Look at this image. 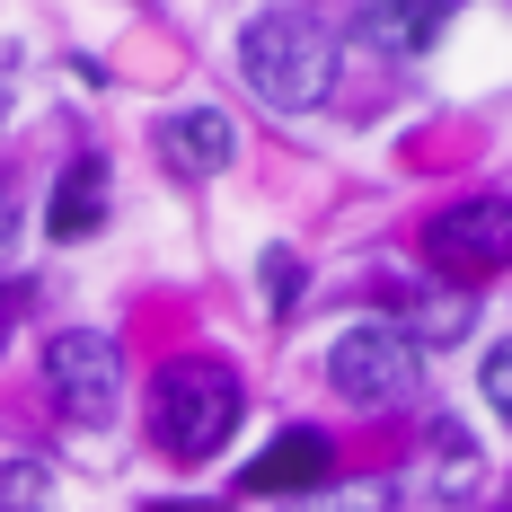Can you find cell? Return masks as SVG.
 <instances>
[{
  "mask_svg": "<svg viewBox=\"0 0 512 512\" xmlns=\"http://www.w3.org/2000/svg\"><path fill=\"white\" fill-rule=\"evenodd\" d=\"M239 71H248V89L265 106L301 115V106H318L336 89V27L309 18V9H265L239 36Z\"/></svg>",
  "mask_w": 512,
  "mask_h": 512,
  "instance_id": "cell-1",
  "label": "cell"
},
{
  "mask_svg": "<svg viewBox=\"0 0 512 512\" xmlns=\"http://www.w3.org/2000/svg\"><path fill=\"white\" fill-rule=\"evenodd\" d=\"M239 407H248L239 371L212 362V354H186V362H168L159 389H151V433H159V451H177V460H212L239 433Z\"/></svg>",
  "mask_w": 512,
  "mask_h": 512,
  "instance_id": "cell-2",
  "label": "cell"
},
{
  "mask_svg": "<svg viewBox=\"0 0 512 512\" xmlns=\"http://www.w3.org/2000/svg\"><path fill=\"white\" fill-rule=\"evenodd\" d=\"M45 398L71 424H106L115 398H124V345L98 336V327H62L45 345Z\"/></svg>",
  "mask_w": 512,
  "mask_h": 512,
  "instance_id": "cell-3",
  "label": "cell"
},
{
  "mask_svg": "<svg viewBox=\"0 0 512 512\" xmlns=\"http://www.w3.org/2000/svg\"><path fill=\"white\" fill-rule=\"evenodd\" d=\"M424 256H433V274L442 283H486V274H504L512 265V204L504 195H468V204L433 212V230H424Z\"/></svg>",
  "mask_w": 512,
  "mask_h": 512,
  "instance_id": "cell-4",
  "label": "cell"
},
{
  "mask_svg": "<svg viewBox=\"0 0 512 512\" xmlns=\"http://www.w3.org/2000/svg\"><path fill=\"white\" fill-rule=\"evenodd\" d=\"M415 362H424V345H407L389 318H371V327H345L327 345V380L345 407H398L415 389Z\"/></svg>",
  "mask_w": 512,
  "mask_h": 512,
  "instance_id": "cell-5",
  "label": "cell"
},
{
  "mask_svg": "<svg viewBox=\"0 0 512 512\" xmlns=\"http://www.w3.org/2000/svg\"><path fill=\"white\" fill-rule=\"evenodd\" d=\"M159 159L177 168V177H212V168H230L239 159V133H230V115H212V106H177V115H159Z\"/></svg>",
  "mask_w": 512,
  "mask_h": 512,
  "instance_id": "cell-6",
  "label": "cell"
},
{
  "mask_svg": "<svg viewBox=\"0 0 512 512\" xmlns=\"http://www.w3.org/2000/svg\"><path fill=\"white\" fill-rule=\"evenodd\" d=\"M327 433H309V424H292V433H274V451H256L248 460V495H318L327 486Z\"/></svg>",
  "mask_w": 512,
  "mask_h": 512,
  "instance_id": "cell-7",
  "label": "cell"
},
{
  "mask_svg": "<svg viewBox=\"0 0 512 512\" xmlns=\"http://www.w3.org/2000/svg\"><path fill=\"white\" fill-rule=\"evenodd\" d=\"M354 27L380 53H424L442 27H451V0H371V9H354Z\"/></svg>",
  "mask_w": 512,
  "mask_h": 512,
  "instance_id": "cell-8",
  "label": "cell"
},
{
  "mask_svg": "<svg viewBox=\"0 0 512 512\" xmlns=\"http://www.w3.org/2000/svg\"><path fill=\"white\" fill-rule=\"evenodd\" d=\"M98 221H106V159H71L53 204H45V230L53 239H89Z\"/></svg>",
  "mask_w": 512,
  "mask_h": 512,
  "instance_id": "cell-9",
  "label": "cell"
},
{
  "mask_svg": "<svg viewBox=\"0 0 512 512\" xmlns=\"http://www.w3.org/2000/svg\"><path fill=\"white\" fill-rule=\"evenodd\" d=\"M468 318H477V301H468L460 283H442V292H398V336L407 345H451V336H468Z\"/></svg>",
  "mask_w": 512,
  "mask_h": 512,
  "instance_id": "cell-10",
  "label": "cell"
},
{
  "mask_svg": "<svg viewBox=\"0 0 512 512\" xmlns=\"http://www.w3.org/2000/svg\"><path fill=\"white\" fill-rule=\"evenodd\" d=\"M0 512H53V477H45L36 460L0 468Z\"/></svg>",
  "mask_w": 512,
  "mask_h": 512,
  "instance_id": "cell-11",
  "label": "cell"
},
{
  "mask_svg": "<svg viewBox=\"0 0 512 512\" xmlns=\"http://www.w3.org/2000/svg\"><path fill=\"white\" fill-rule=\"evenodd\" d=\"M301 512H389V486L371 477V486H318V495H301Z\"/></svg>",
  "mask_w": 512,
  "mask_h": 512,
  "instance_id": "cell-12",
  "label": "cell"
},
{
  "mask_svg": "<svg viewBox=\"0 0 512 512\" xmlns=\"http://www.w3.org/2000/svg\"><path fill=\"white\" fill-rule=\"evenodd\" d=\"M477 389H486V407H495V415L512 424V336L495 345V354H486V371H477Z\"/></svg>",
  "mask_w": 512,
  "mask_h": 512,
  "instance_id": "cell-13",
  "label": "cell"
},
{
  "mask_svg": "<svg viewBox=\"0 0 512 512\" xmlns=\"http://www.w3.org/2000/svg\"><path fill=\"white\" fill-rule=\"evenodd\" d=\"M18 248V195H9V186H0V256Z\"/></svg>",
  "mask_w": 512,
  "mask_h": 512,
  "instance_id": "cell-14",
  "label": "cell"
},
{
  "mask_svg": "<svg viewBox=\"0 0 512 512\" xmlns=\"http://www.w3.org/2000/svg\"><path fill=\"white\" fill-rule=\"evenodd\" d=\"M9 327H18V292L0 283V354H9Z\"/></svg>",
  "mask_w": 512,
  "mask_h": 512,
  "instance_id": "cell-15",
  "label": "cell"
}]
</instances>
